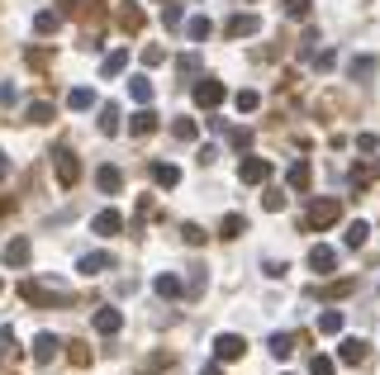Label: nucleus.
Returning a JSON list of instances; mask_svg holds the SVG:
<instances>
[{
    "instance_id": "26",
    "label": "nucleus",
    "mask_w": 380,
    "mask_h": 375,
    "mask_svg": "<svg viewBox=\"0 0 380 375\" xmlns=\"http://www.w3.org/2000/svg\"><path fill=\"white\" fill-rule=\"evenodd\" d=\"M366 238H371V223H361V218H356V223H347V233H342V242H347V247H366Z\"/></svg>"
},
{
    "instance_id": "35",
    "label": "nucleus",
    "mask_w": 380,
    "mask_h": 375,
    "mask_svg": "<svg viewBox=\"0 0 380 375\" xmlns=\"http://www.w3.org/2000/svg\"><path fill=\"white\" fill-rule=\"evenodd\" d=\"M233 105H238V114H252V109L262 105V95H257V90H238V95H233Z\"/></svg>"
},
{
    "instance_id": "13",
    "label": "nucleus",
    "mask_w": 380,
    "mask_h": 375,
    "mask_svg": "<svg viewBox=\"0 0 380 375\" xmlns=\"http://www.w3.org/2000/svg\"><path fill=\"white\" fill-rule=\"evenodd\" d=\"M109 266H114V257H109V252H86L81 262H77L81 276H100V271H109Z\"/></svg>"
},
{
    "instance_id": "44",
    "label": "nucleus",
    "mask_w": 380,
    "mask_h": 375,
    "mask_svg": "<svg viewBox=\"0 0 380 375\" xmlns=\"http://www.w3.org/2000/svg\"><path fill=\"white\" fill-rule=\"evenodd\" d=\"M157 62H166V48H143V67H157Z\"/></svg>"
},
{
    "instance_id": "25",
    "label": "nucleus",
    "mask_w": 380,
    "mask_h": 375,
    "mask_svg": "<svg viewBox=\"0 0 380 375\" xmlns=\"http://www.w3.org/2000/svg\"><path fill=\"white\" fill-rule=\"evenodd\" d=\"M67 105H72V109H81V114H86V109L95 105V90H90V86H72V90H67Z\"/></svg>"
},
{
    "instance_id": "23",
    "label": "nucleus",
    "mask_w": 380,
    "mask_h": 375,
    "mask_svg": "<svg viewBox=\"0 0 380 375\" xmlns=\"http://www.w3.org/2000/svg\"><path fill=\"white\" fill-rule=\"evenodd\" d=\"M247 233V218L243 214H223L219 218V238H243Z\"/></svg>"
},
{
    "instance_id": "48",
    "label": "nucleus",
    "mask_w": 380,
    "mask_h": 375,
    "mask_svg": "<svg viewBox=\"0 0 380 375\" xmlns=\"http://www.w3.org/2000/svg\"><path fill=\"white\" fill-rule=\"evenodd\" d=\"M48 62H53V57H48V53H38V48H33V53H29V67H38V72H43V67H48Z\"/></svg>"
},
{
    "instance_id": "40",
    "label": "nucleus",
    "mask_w": 380,
    "mask_h": 375,
    "mask_svg": "<svg viewBox=\"0 0 380 375\" xmlns=\"http://www.w3.org/2000/svg\"><path fill=\"white\" fill-rule=\"evenodd\" d=\"M181 19H186V15H181V5H162V24L166 29H181Z\"/></svg>"
},
{
    "instance_id": "36",
    "label": "nucleus",
    "mask_w": 380,
    "mask_h": 375,
    "mask_svg": "<svg viewBox=\"0 0 380 375\" xmlns=\"http://www.w3.org/2000/svg\"><path fill=\"white\" fill-rule=\"evenodd\" d=\"M309 375H338V361H333V356H319V351H314V361H309Z\"/></svg>"
},
{
    "instance_id": "50",
    "label": "nucleus",
    "mask_w": 380,
    "mask_h": 375,
    "mask_svg": "<svg viewBox=\"0 0 380 375\" xmlns=\"http://www.w3.org/2000/svg\"><path fill=\"white\" fill-rule=\"evenodd\" d=\"M5 176H10V157L0 152V181H5Z\"/></svg>"
},
{
    "instance_id": "4",
    "label": "nucleus",
    "mask_w": 380,
    "mask_h": 375,
    "mask_svg": "<svg viewBox=\"0 0 380 375\" xmlns=\"http://www.w3.org/2000/svg\"><path fill=\"white\" fill-rule=\"evenodd\" d=\"M19 299H29L33 309H53L62 295H57L53 285H38V280H19Z\"/></svg>"
},
{
    "instance_id": "6",
    "label": "nucleus",
    "mask_w": 380,
    "mask_h": 375,
    "mask_svg": "<svg viewBox=\"0 0 380 375\" xmlns=\"http://www.w3.org/2000/svg\"><path fill=\"white\" fill-rule=\"evenodd\" d=\"M309 271H319V276H333V271H338V252H333L328 242H314V247H309Z\"/></svg>"
},
{
    "instance_id": "41",
    "label": "nucleus",
    "mask_w": 380,
    "mask_h": 375,
    "mask_svg": "<svg viewBox=\"0 0 380 375\" xmlns=\"http://www.w3.org/2000/svg\"><path fill=\"white\" fill-rule=\"evenodd\" d=\"M67 356H72V366H90V347H86V342H72Z\"/></svg>"
},
{
    "instance_id": "42",
    "label": "nucleus",
    "mask_w": 380,
    "mask_h": 375,
    "mask_svg": "<svg viewBox=\"0 0 380 375\" xmlns=\"http://www.w3.org/2000/svg\"><path fill=\"white\" fill-rule=\"evenodd\" d=\"M181 238H186L190 247H200V242H205V228H200V223H186V228H181Z\"/></svg>"
},
{
    "instance_id": "39",
    "label": "nucleus",
    "mask_w": 380,
    "mask_h": 375,
    "mask_svg": "<svg viewBox=\"0 0 380 375\" xmlns=\"http://www.w3.org/2000/svg\"><path fill=\"white\" fill-rule=\"evenodd\" d=\"M176 72H181V77H200V57H195V53H186L181 62H176Z\"/></svg>"
},
{
    "instance_id": "5",
    "label": "nucleus",
    "mask_w": 380,
    "mask_h": 375,
    "mask_svg": "<svg viewBox=\"0 0 380 375\" xmlns=\"http://www.w3.org/2000/svg\"><path fill=\"white\" fill-rule=\"evenodd\" d=\"M238 181H243V186H262V181H271V161H267V157H243V161H238Z\"/></svg>"
},
{
    "instance_id": "27",
    "label": "nucleus",
    "mask_w": 380,
    "mask_h": 375,
    "mask_svg": "<svg viewBox=\"0 0 380 375\" xmlns=\"http://www.w3.org/2000/svg\"><path fill=\"white\" fill-rule=\"evenodd\" d=\"M314 328H319L324 337H338V333H342V314H338V309H324V314H319V323H314Z\"/></svg>"
},
{
    "instance_id": "3",
    "label": "nucleus",
    "mask_w": 380,
    "mask_h": 375,
    "mask_svg": "<svg viewBox=\"0 0 380 375\" xmlns=\"http://www.w3.org/2000/svg\"><path fill=\"white\" fill-rule=\"evenodd\" d=\"M223 100H228V90H223V81H214V77L195 81V105H200V109H219Z\"/></svg>"
},
{
    "instance_id": "19",
    "label": "nucleus",
    "mask_w": 380,
    "mask_h": 375,
    "mask_svg": "<svg viewBox=\"0 0 380 375\" xmlns=\"http://www.w3.org/2000/svg\"><path fill=\"white\" fill-rule=\"evenodd\" d=\"M124 67H129V48H114V53H105V62H100V77H119V72H124Z\"/></svg>"
},
{
    "instance_id": "28",
    "label": "nucleus",
    "mask_w": 380,
    "mask_h": 375,
    "mask_svg": "<svg viewBox=\"0 0 380 375\" xmlns=\"http://www.w3.org/2000/svg\"><path fill=\"white\" fill-rule=\"evenodd\" d=\"M295 333H271V356L276 361H285V356H290V351H295Z\"/></svg>"
},
{
    "instance_id": "38",
    "label": "nucleus",
    "mask_w": 380,
    "mask_h": 375,
    "mask_svg": "<svg viewBox=\"0 0 380 375\" xmlns=\"http://www.w3.org/2000/svg\"><path fill=\"white\" fill-rule=\"evenodd\" d=\"M309 5H314V0H285V15H290V19H309Z\"/></svg>"
},
{
    "instance_id": "22",
    "label": "nucleus",
    "mask_w": 380,
    "mask_h": 375,
    "mask_svg": "<svg viewBox=\"0 0 380 375\" xmlns=\"http://www.w3.org/2000/svg\"><path fill=\"white\" fill-rule=\"evenodd\" d=\"M152 181L171 190L176 181H181V166H171V161H152Z\"/></svg>"
},
{
    "instance_id": "20",
    "label": "nucleus",
    "mask_w": 380,
    "mask_h": 375,
    "mask_svg": "<svg viewBox=\"0 0 380 375\" xmlns=\"http://www.w3.org/2000/svg\"><path fill=\"white\" fill-rule=\"evenodd\" d=\"M376 67H380V62H376L371 53H361V57H352V62H347L352 81H371V77H376Z\"/></svg>"
},
{
    "instance_id": "24",
    "label": "nucleus",
    "mask_w": 380,
    "mask_h": 375,
    "mask_svg": "<svg viewBox=\"0 0 380 375\" xmlns=\"http://www.w3.org/2000/svg\"><path fill=\"white\" fill-rule=\"evenodd\" d=\"M129 95H134V105H152V81L148 77H129Z\"/></svg>"
},
{
    "instance_id": "46",
    "label": "nucleus",
    "mask_w": 380,
    "mask_h": 375,
    "mask_svg": "<svg viewBox=\"0 0 380 375\" xmlns=\"http://www.w3.org/2000/svg\"><path fill=\"white\" fill-rule=\"evenodd\" d=\"M228 138H233V147H252V129H233Z\"/></svg>"
},
{
    "instance_id": "9",
    "label": "nucleus",
    "mask_w": 380,
    "mask_h": 375,
    "mask_svg": "<svg viewBox=\"0 0 380 375\" xmlns=\"http://www.w3.org/2000/svg\"><path fill=\"white\" fill-rule=\"evenodd\" d=\"M257 29H262V19H257V15H233V19L223 24V33H228V38H252Z\"/></svg>"
},
{
    "instance_id": "33",
    "label": "nucleus",
    "mask_w": 380,
    "mask_h": 375,
    "mask_svg": "<svg viewBox=\"0 0 380 375\" xmlns=\"http://www.w3.org/2000/svg\"><path fill=\"white\" fill-rule=\"evenodd\" d=\"M100 134H119V105H100Z\"/></svg>"
},
{
    "instance_id": "1",
    "label": "nucleus",
    "mask_w": 380,
    "mask_h": 375,
    "mask_svg": "<svg viewBox=\"0 0 380 375\" xmlns=\"http://www.w3.org/2000/svg\"><path fill=\"white\" fill-rule=\"evenodd\" d=\"M338 218H342V200H314L304 214V228H333Z\"/></svg>"
},
{
    "instance_id": "21",
    "label": "nucleus",
    "mask_w": 380,
    "mask_h": 375,
    "mask_svg": "<svg viewBox=\"0 0 380 375\" xmlns=\"http://www.w3.org/2000/svg\"><path fill=\"white\" fill-rule=\"evenodd\" d=\"M57 29H62V15H57V10H38V15H33V33L48 38V33H57Z\"/></svg>"
},
{
    "instance_id": "18",
    "label": "nucleus",
    "mask_w": 380,
    "mask_h": 375,
    "mask_svg": "<svg viewBox=\"0 0 380 375\" xmlns=\"http://www.w3.org/2000/svg\"><path fill=\"white\" fill-rule=\"evenodd\" d=\"M95 186L105 190V195H119V190H124V171H119V166H100V171H95Z\"/></svg>"
},
{
    "instance_id": "49",
    "label": "nucleus",
    "mask_w": 380,
    "mask_h": 375,
    "mask_svg": "<svg viewBox=\"0 0 380 375\" xmlns=\"http://www.w3.org/2000/svg\"><path fill=\"white\" fill-rule=\"evenodd\" d=\"M0 105H15V86H10V81L0 86Z\"/></svg>"
},
{
    "instance_id": "52",
    "label": "nucleus",
    "mask_w": 380,
    "mask_h": 375,
    "mask_svg": "<svg viewBox=\"0 0 380 375\" xmlns=\"http://www.w3.org/2000/svg\"><path fill=\"white\" fill-rule=\"evenodd\" d=\"M0 290H5V285H0Z\"/></svg>"
},
{
    "instance_id": "15",
    "label": "nucleus",
    "mask_w": 380,
    "mask_h": 375,
    "mask_svg": "<svg viewBox=\"0 0 380 375\" xmlns=\"http://www.w3.org/2000/svg\"><path fill=\"white\" fill-rule=\"evenodd\" d=\"M285 186H290V190H299V195L314 186V171H309V161H295V166L285 171Z\"/></svg>"
},
{
    "instance_id": "7",
    "label": "nucleus",
    "mask_w": 380,
    "mask_h": 375,
    "mask_svg": "<svg viewBox=\"0 0 380 375\" xmlns=\"http://www.w3.org/2000/svg\"><path fill=\"white\" fill-rule=\"evenodd\" d=\"M243 351H247V342L238 337V333H219V337H214V356H219V361H238Z\"/></svg>"
},
{
    "instance_id": "14",
    "label": "nucleus",
    "mask_w": 380,
    "mask_h": 375,
    "mask_svg": "<svg viewBox=\"0 0 380 375\" xmlns=\"http://www.w3.org/2000/svg\"><path fill=\"white\" fill-rule=\"evenodd\" d=\"M129 134H134V138H148V134H157V114H152V109L143 105V109L134 114V119H129Z\"/></svg>"
},
{
    "instance_id": "34",
    "label": "nucleus",
    "mask_w": 380,
    "mask_h": 375,
    "mask_svg": "<svg viewBox=\"0 0 380 375\" xmlns=\"http://www.w3.org/2000/svg\"><path fill=\"white\" fill-rule=\"evenodd\" d=\"M171 134L181 138V143H195V138H200V124H195V119H176V124H171Z\"/></svg>"
},
{
    "instance_id": "12",
    "label": "nucleus",
    "mask_w": 380,
    "mask_h": 375,
    "mask_svg": "<svg viewBox=\"0 0 380 375\" xmlns=\"http://www.w3.org/2000/svg\"><path fill=\"white\" fill-rule=\"evenodd\" d=\"M366 356H371V351H366V342H361V337H347V342L338 347V361H342V366H361Z\"/></svg>"
},
{
    "instance_id": "51",
    "label": "nucleus",
    "mask_w": 380,
    "mask_h": 375,
    "mask_svg": "<svg viewBox=\"0 0 380 375\" xmlns=\"http://www.w3.org/2000/svg\"><path fill=\"white\" fill-rule=\"evenodd\" d=\"M205 375H223V366H205Z\"/></svg>"
},
{
    "instance_id": "37",
    "label": "nucleus",
    "mask_w": 380,
    "mask_h": 375,
    "mask_svg": "<svg viewBox=\"0 0 380 375\" xmlns=\"http://www.w3.org/2000/svg\"><path fill=\"white\" fill-rule=\"evenodd\" d=\"M48 119H53V105H48V100H33V105H29V124H48Z\"/></svg>"
},
{
    "instance_id": "30",
    "label": "nucleus",
    "mask_w": 380,
    "mask_h": 375,
    "mask_svg": "<svg viewBox=\"0 0 380 375\" xmlns=\"http://www.w3.org/2000/svg\"><path fill=\"white\" fill-rule=\"evenodd\" d=\"M152 290H157V295H162V299H171V295H181V280H176L171 271H162V276L152 280Z\"/></svg>"
},
{
    "instance_id": "45",
    "label": "nucleus",
    "mask_w": 380,
    "mask_h": 375,
    "mask_svg": "<svg viewBox=\"0 0 380 375\" xmlns=\"http://www.w3.org/2000/svg\"><path fill=\"white\" fill-rule=\"evenodd\" d=\"M356 147H361V152H376L380 138H376V134H356Z\"/></svg>"
},
{
    "instance_id": "43",
    "label": "nucleus",
    "mask_w": 380,
    "mask_h": 375,
    "mask_svg": "<svg viewBox=\"0 0 380 375\" xmlns=\"http://www.w3.org/2000/svg\"><path fill=\"white\" fill-rule=\"evenodd\" d=\"M262 205H267V209H285V195H280V190H267V195H262Z\"/></svg>"
},
{
    "instance_id": "32",
    "label": "nucleus",
    "mask_w": 380,
    "mask_h": 375,
    "mask_svg": "<svg viewBox=\"0 0 380 375\" xmlns=\"http://www.w3.org/2000/svg\"><path fill=\"white\" fill-rule=\"evenodd\" d=\"M186 33H190V38H195V43H205V38L214 33V24H209L205 15H195V19H190V24H186Z\"/></svg>"
},
{
    "instance_id": "11",
    "label": "nucleus",
    "mask_w": 380,
    "mask_h": 375,
    "mask_svg": "<svg viewBox=\"0 0 380 375\" xmlns=\"http://www.w3.org/2000/svg\"><path fill=\"white\" fill-rule=\"evenodd\" d=\"M119 328H124V314H119V309H95V333H100V337H114Z\"/></svg>"
},
{
    "instance_id": "29",
    "label": "nucleus",
    "mask_w": 380,
    "mask_h": 375,
    "mask_svg": "<svg viewBox=\"0 0 380 375\" xmlns=\"http://www.w3.org/2000/svg\"><path fill=\"white\" fill-rule=\"evenodd\" d=\"M0 356H5V361H19V337H15V328H0Z\"/></svg>"
},
{
    "instance_id": "2",
    "label": "nucleus",
    "mask_w": 380,
    "mask_h": 375,
    "mask_svg": "<svg viewBox=\"0 0 380 375\" xmlns=\"http://www.w3.org/2000/svg\"><path fill=\"white\" fill-rule=\"evenodd\" d=\"M53 166H57V186H62V190H72L77 181H81V161H77V152H72V147H57V152H53Z\"/></svg>"
},
{
    "instance_id": "10",
    "label": "nucleus",
    "mask_w": 380,
    "mask_h": 375,
    "mask_svg": "<svg viewBox=\"0 0 380 375\" xmlns=\"http://www.w3.org/2000/svg\"><path fill=\"white\" fill-rule=\"evenodd\" d=\"M143 24H148V15L138 10L134 0H124V5H119V29H124V33H138Z\"/></svg>"
},
{
    "instance_id": "16",
    "label": "nucleus",
    "mask_w": 380,
    "mask_h": 375,
    "mask_svg": "<svg viewBox=\"0 0 380 375\" xmlns=\"http://www.w3.org/2000/svg\"><path fill=\"white\" fill-rule=\"evenodd\" d=\"M29 252H33V247H29V238H10V242H5V252H0V257H5L10 266H29Z\"/></svg>"
},
{
    "instance_id": "8",
    "label": "nucleus",
    "mask_w": 380,
    "mask_h": 375,
    "mask_svg": "<svg viewBox=\"0 0 380 375\" xmlns=\"http://www.w3.org/2000/svg\"><path fill=\"white\" fill-rule=\"evenodd\" d=\"M90 228L105 233V238H114V233H124V214H119V209H100V214L90 218Z\"/></svg>"
},
{
    "instance_id": "47",
    "label": "nucleus",
    "mask_w": 380,
    "mask_h": 375,
    "mask_svg": "<svg viewBox=\"0 0 380 375\" xmlns=\"http://www.w3.org/2000/svg\"><path fill=\"white\" fill-rule=\"evenodd\" d=\"M352 186H356V190L371 186V171H366V166H352Z\"/></svg>"
},
{
    "instance_id": "17",
    "label": "nucleus",
    "mask_w": 380,
    "mask_h": 375,
    "mask_svg": "<svg viewBox=\"0 0 380 375\" xmlns=\"http://www.w3.org/2000/svg\"><path fill=\"white\" fill-rule=\"evenodd\" d=\"M57 351H62V342H57L53 333H38V337H33V361H43V366H48Z\"/></svg>"
},
{
    "instance_id": "31",
    "label": "nucleus",
    "mask_w": 380,
    "mask_h": 375,
    "mask_svg": "<svg viewBox=\"0 0 380 375\" xmlns=\"http://www.w3.org/2000/svg\"><path fill=\"white\" fill-rule=\"evenodd\" d=\"M356 290V280H333V285H324L319 290V299H347Z\"/></svg>"
}]
</instances>
